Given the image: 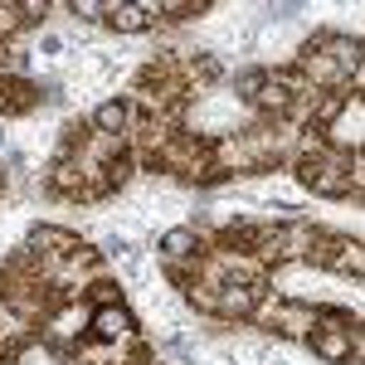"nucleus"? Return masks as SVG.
Returning <instances> with one entry per match:
<instances>
[{"mask_svg":"<svg viewBox=\"0 0 365 365\" xmlns=\"http://www.w3.org/2000/svg\"><path fill=\"white\" fill-rule=\"evenodd\" d=\"M151 5H108V20H113L117 29H146L151 25Z\"/></svg>","mask_w":365,"mask_h":365,"instance_id":"2","label":"nucleus"},{"mask_svg":"<svg viewBox=\"0 0 365 365\" xmlns=\"http://www.w3.org/2000/svg\"><path fill=\"white\" fill-rule=\"evenodd\" d=\"M93 327H98V336H103V341H117V336L132 331V317H127L122 307H103L98 317H93Z\"/></svg>","mask_w":365,"mask_h":365,"instance_id":"1","label":"nucleus"},{"mask_svg":"<svg viewBox=\"0 0 365 365\" xmlns=\"http://www.w3.org/2000/svg\"><path fill=\"white\" fill-rule=\"evenodd\" d=\"M200 244H195V234L190 229H175V234H166V253L170 258H185V253H195Z\"/></svg>","mask_w":365,"mask_h":365,"instance_id":"3","label":"nucleus"}]
</instances>
